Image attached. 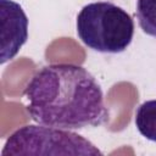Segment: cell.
I'll list each match as a JSON object with an SVG mask.
<instances>
[{
  "instance_id": "cell-6",
  "label": "cell",
  "mask_w": 156,
  "mask_h": 156,
  "mask_svg": "<svg viewBox=\"0 0 156 156\" xmlns=\"http://www.w3.org/2000/svg\"><path fill=\"white\" fill-rule=\"evenodd\" d=\"M136 17L140 29L156 38V0H136Z\"/></svg>"
},
{
  "instance_id": "cell-4",
  "label": "cell",
  "mask_w": 156,
  "mask_h": 156,
  "mask_svg": "<svg viewBox=\"0 0 156 156\" xmlns=\"http://www.w3.org/2000/svg\"><path fill=\"white\" fill-rule=\"evenodd\" d=\"M1 63L12 60L28 39V17L13 0H0Z\"/></svg>"
},
{
  "instance_id": "cell-2",
  "label": "cell",
  "mask_w": 156,
  "mask_h": 156,
  "mask_svg": "<svg viewBox=\"0 0 156 156\" xmlns=\"http://www.w3.org/2000/svg\"><path fill=\"white\" fill-rule=\"evenodd\" d=\"M76 27L82 43L102 54L124 51L134 37L132 16L110 1H96L85 5L77 16Z\"/></svg>"
},
{
  "instance_id": "cell-3",
  "label": "cell",
  "mask_w": 156,
  "mask_h": 156,
  "mask_svg": "<svg viewBox=\"0 0 156 156\" xmlns=\"http://www.w3.org/2000/svg\"><path fill=\"white\" fill-rule=\"evenodd\" d=\"M6 155H102L84 136L68 129L49 126H23L6 140L1 156Z\"/></svg>"
},
{
  "instance_id": "cell-1",
  "label": "cell",
  "mask_w": 156,
  "mask_h": 156,
  "mask_svg": "<svg viewBox=\"0 0 156 156\" xmlns=\"http://www.w3.org/2000/svg\"><path fill=\"white\" fill-rule=\"evenodd\" d=\"M24 95L29 117L38 124L72 130L101 126L108 117L96 78L74 63L41 67L28 82Z\"/></svg>"
},
{
  "instance_id": "cell-5",
  "label": "cell",
  "mask_w": 156,
  "mask_h": 156,
  "mask_svg": "<svg viewBox=\"0 0 156 156\" xmlns=\"http://www.w3.org/2000/svg\"><path fill=\"white\" fill-rule=\"evenodd\" d=\"M135 127L145 139L156 143V99L144 101L136 107Z\"/></svg>"
}]
</instances>
